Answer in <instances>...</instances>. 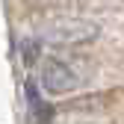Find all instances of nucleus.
<instances>
[{
  "label": "nucleus",
  "mask_w": 124,
  "mask_h": 124,
  "mask_svg": "<svg viewBox=\"0 0 124 124\" xmlns=\"http://www.w3.org/2000/svg\"><path fill=\"white\" fill-rule=\"evenodd\" d=\"M27 101H30V112H33V118H41V121H47L50 109H47V103H44V101L39 98V89H36V83H33V80L27 83Z\"/></svg>",
  "instance_id": "2"
},
{
  "label": "nucleus",
  "mask_w": 124,
  "mask_h": 124,
  "mask_svg": "<svg viewBox=\"0 0 124 124\" xmlns=\"http://www.w3.org/2000/svg\"><path fill=\"white\" fill-rule=\"evenodd\" d=\"M77 74L71 71L68 62H62L56 56H47L41 62V89L50 92V95H68L77 89Z\"/></svg>",
  "instance_id": "1"
}]
</instances>
